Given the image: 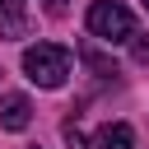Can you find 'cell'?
Instances as JSON below:
<instances>
[{"mask_svg":"<svg viewBox=\"0 0 149 149\" xmlns=\"http://www.w3.org/2000/svg\"><path fill=\"white\" fill-rule=\"evenodd\" d=\"M23 74L37 88H61L70 79V51L61 42H37V47L23 51Z\"/></svg>","mask_w":149,"mask_h":149,"instance_id":"cell-1","label":"cell"},{"mask_svg":"<svg viewBox=\"0 0 149 149\" xmlns=\"http://www.w3.org/2000/svg\"><path fill=\"white\" fill-rule=\"evenodd\" d=\"M88 33L112 47V42L135 37V19H130V9L116 5V0H93V5H88Z\"/></svg>","mask_w":149,"mask_h":149,"instance_id":"cell-2","label":"cell"},{"mask_svg":"<svg viewBox=\"0 0 149 149\" xmlns=\"http://www.w3.org/2000/svg\"><path fill=\"white\" fill-rule=\"evenodd\" d=\"M28 121H33V102L23 93H5L0 98V126L5 130H23Z\"/></svg>","mask_w":149,"mask_h":149,"instance_id":"cell-3","label":"cell"},{"mask_svg":"<svg viewBox=\"0 0 149 149\" xmlns=\"http://www.w3.org/2000/svg\"><path fill=\"white\" fill-rule=\"evenodd\" d=\"M130 144H135V130H130L126 121H107V126L93 135L88 149H130Z\"/></svg>","mask_w":149,"mask_h":149,"instance_id":"cell-4","label":"cell"},{"mask_svg":"<svg viewBox=\"0 0 149 149\" xmlns=\"http://www.w3.org/2000/svg\"><path fill=\"white\" fill-rule=\"evenodd\" d=\"M79 56H84V65H88L98 79H112V74H116V65H112V61H107V56H102L93 42H84V47H79Z\"/></svg>","mask_w":149,"mask_h":149,"instance_id":"cell-5","label":"cell"},{"mask_svg":"<svg viewBox=\"0 0 149 149\" xmlns=\"http://www.w3.org/2000/svg\"><path fill=\"white\" fill-rule=\"evenodd\" d=\"M23 28H28L23 14H0V37H23Z\"/></svg>","mask_w":149,"mask_h":149,"instance_id":"cell-6","label":"cell"},{"mask_svg":"<svg viewBox=\"0 0 149 149\" xmlns=\"http://www.w3.org/2000/svg\"><path fill=\"white\" fill-rule=\"evenodd\" d=\"M65 144H70V149H88V140H84V130H79L74 121H65Z\"/></svg>","mask_w":149,"mask_h":149,"instance_id":"cell-7","label":"cell"},{"mask_svg":"<svg viewBox=\"0 0 149 149\" xmlns=\"http://www.w3.org/2000/svg\"><path fill=\"white\" fill-rule=\"evenodd\" d=\"M130 56H135V61H140V65H144V61H149V33H144V37H135V47H130Z\"/></svg>","mask_w":149,"mask_h":149,"instance_id":"cell-8","label":"cell"},{"mask_svg":"<svg viewBox=\"0 0 149 149\" xmlns=\"http://www.w3.org/2000/svg\"><path fill=\"white\" fill-rule=\"evenodd\" d=\"M42 9H47L51 19H61V14H65V0H42Z\"/></svg>","mask_w":149,"mask_h":149,"instance_id":"cell-9","label":"cell"},{"mask_svg":"<svg viewBox=\"0 0 149 149\" xmlns=\"http://www.w3.org/2000/svg\"><path fill=\"white\" fill-rule=\"evenodd\" d=\"M0 14H23V0H0Z\"/></svg>","mask_w":149,"mask_h":149,"instance_id":"cell-10","label":"cell"},{"mask_svg":"<svg viewBox=\"0 0 149 149\" xmlns=\"http://www.w3.org/2000/svg\"><path fill=\"white\" fill-rule=\"evenodd\" d=\"M140 5H144V9H149V0H140Z\"/></svg>","mask_w":149,"mask_h":149,"instance_id":"cell-11","label":"cell"}]
</instances>
